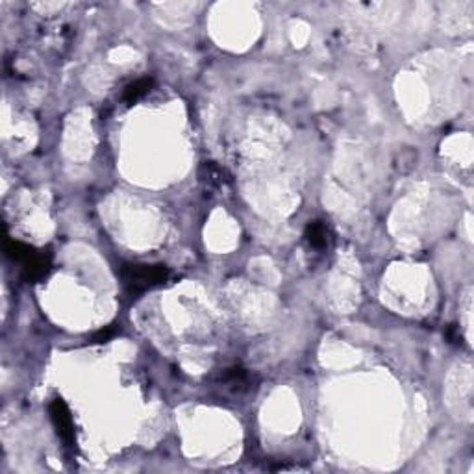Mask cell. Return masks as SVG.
Segmentation results:
<instances>
[{"mask_svg":"<svg viewBox=\"0 0 474 474\" xmlns=\"http://www.w3.org/2000/svg\"><path fill=\"white\" fill-rule=\"evenodd\" d=\"M169 269L165 265H143V263H126L121 269V278L130 295H143L169 280Z\"/></svg>","mask_w":474,"mask_h":474,"instance_id":"1","label":"cell"},{"mask_svg":"<svg viewBox=\"0 0 474 474\" xmlns=\"http://www.w3.org/2000/svg\"><path fill=\"white\" fill-rule=\"evenodd\" d=\"M6 254L23 265V276L28 282H37L50 272V254L39 252L21 241H8Z\"/></svg>","mask_w":474,"mask_h":474,"instance_id":"2","label":"cell"},{"mask_svg":"<svg viewBox=\"0 0 474 474\" xmlns=\"http://www.w3.org/2000/svg\"><path fill=\"white\" fill-rule=\"evenodd\" d=\"M48 411H50V419H53V424L56 428V434L59 435V439L64 441L65 446L75 445V422H73V415H70L67 404L61 399H54L48 406Z\"/></svg>","mask_w":474,"mask_h":474,"instance_id":"3","label":"cell"},{"mask_svg":"<svg viewBox=\"0 0 474 474\" xmlns=\"http://www.w3.org/2000/svg\"><path fill=\"white\" fill-rule=\"evenodd\" d=\"M200 180L206 187H211V189H219L222 185L230 180L228 173L225 169L217 165L214 162H204L202 167H200Z\"/></svg>","mask_w":474,"mask_h":474,"instance_id":"4","label":"cell"},{"mask_svg":"<svg viewBox=\"0 0 474 474\" xmlns=\"http://www.w3.org/2000/svg\"><path fill=\"white\" fill-rule=\"evenodd\" d=\"M152 86H154V80H152V78H139V80L128 84L124 93H122V100H124L126 104H133V102H138L139 99H143L145 95H149Z\"/></svg>","mask_w":474,"mask_h":474,"instance_id":"5","label":"cell"},{"mask_svg":"<svg viewBox=\"0 0 474 474\" xmlns=\"http://www.w3.org/2000/svg\"><path fill=\"white\" fill-rule=\"evenodd\" d=\"M328 226L324 225L323 220H313L306 226V239L313 249H324L328 245Z\"/></svg>","mask_w":474,"mask_h":474,"instance_id":"6","label":"cell"},{"mask_svg":"<svg viewBox=\"0 0 474 474\" xmlns=\"http://www.w3.org/2000/svg\"><path fill=\"white\" fill-rule=\"evenodd\" d=\"M113 336H115V326L111 324V326H108L106 330H100L99 334L95 336V341H108V339Z\"/></svg>","mask_w":474,"mask_h":474,"instance_id":"7","label":"cell"}]
</instances>
